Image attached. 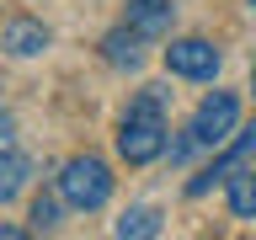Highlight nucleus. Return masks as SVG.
I'll return each instance as SVG.
<instances>
[{
	"label": "nucleus",
	"mask_w": 256,
	"mask_h": 240,
	"mask_svg": "<svg viewBox=\"0 0 256 240\" xmlns=\"http://www.w3.org/2000/svg\"><path fill=\"white\" fill-rule=\"evenodd\" d=\"M166 86H144L134 102H128V112H123V123H118V155L128 160V166H150L155 155H166Z\"/></svg>",
	"instance_id": "nucleus-1"
},
{
	"label": "nucleus",
	"mask_w": 256,
	"mask_h": 240,
	"mask_svg": "<svg viewBox=\"0 0 256 240\" xmlns=\"http://www.w3.org/2000/svg\"><path fill=\"white\" fill-rule=\"evenodd\" d=\"M59 192H64V203L80 208V214L102 208V203L112 198V171H107V160H96V155H75V160H64V171H59Z\"/></svg>",
	"instance_id": "nucleus-2"
},
{
	"label": "nucleus",
	"mask_w": 256,
	"mask_h": 240,
	"mask_svg": "<svg viewBox=\"0 0 256 240\" xmlns=\"http://www.w3.org/2000/svg\"><path fill=\"white\" fill-rule=\"evenodd\" d=\"M240 123V96L235 91H214L198 102V112H192V139L203 144V150H219V144H230V134H235Z\"/></svg>",
	"instance_id": "nucleus-3"
},
{
	"label": "nucleus",
	"mask_w": 256,
	"mask_h": 240,
	"mask_svg": "<svg viewBox=\"0 0 256 240\" xmlns=\"http://www.w3.org/2000/svg\"><path fill=\"white\" fill-rule=\"evenodd\" d=\"M251 155H256V128H240L230 144H219L214 166H208L203 176H192V182H187V198H203L214 182H230L235 171H246V166H251Z\"/></svg>",
	"instance_id": "nucleus-4"
},
{
	"label": "nucleus",
	"mask_w": 256,
	"mask_h": 240,
	"mask_svg": "<svg viewBox=\"0 0 256 240\" xmlns=\"http://www.w3.org/2000/svg\"><path fill=\"white\" fill-rule=\"evenodd\" d=\"M166 70L182 75V80H214L219 75V48L208 38H176L166 48Z\"/></svg>",
	"instance_id": "nucleus-5"
},
{
	"label": "nucleus",
	"mask_w": 256,
	"mask_h": 240,
	"mask_svg": "<svg viewBox=\"0 0 256 240\" xmlns=\"http://www.w3.org/2000/svg\"><path fill=\"white\" fill-rule=\"evenodd\" d=\"M171 16H176L171 0H128L123 22L134 32H144V38H160V32H171Z\"/></svg>",
	"instance_id": "nucleus-6"
},
{
	"label": "nucleus",
	"mask_w": 256,
	"mask_h": 240,
	"mask_svg": "<svg viewBox=\"0 0 256 240\" xmlns=\"http://www.w3.org/2000/svg\"><path fill=\"white\" fill-rule=\"evenodd\" d=\"M0 43L11 48L16 59H32V54H43V48H48V27H43V22H32V16H16V22H6Z\"/></svg>",
	"instance_id": "nucleus-7"
},
{
	"label": "nucleus",
	"mask_w": 256,
	"mask_h": 240,
	"mask_svg": "<svg viewBox=\"0 0 256 240\" xmlns=\"http://www.w3.org/2000/svg\"><path fill=\"white\" fill-rule=\"evenodd\" d=\"M102 48H107V59L118 64V70H139V64H144V32H134L128 22L118 32H107V43H102Z\"/></svg>",
	"instance_id": "nucleus-8"
},
{
	"label": "nucleus",
	"mask_w": 256,
	"mask_h": 240,
	"mask_svg": "<svg viewBox=\"0 0 256 240\" xmlns=\"http://www.w3.org/2000/svg\"><path fill=\"white\" fill-rule=\"evenodd\" d=\"M224 203H230L235 219H256V171H251V166L224 182Z\"/></svg>",
	"instance_id": "nucleus-9"
},
{
	"label": "nucleus",
	"mask_w": 256,
	"mask_h": 240,
	"mask_svg": "<svg viewBox=\"0 0 256 240\" xmlns=\"http://www.w3.org/2000/svg\"><path fill=\"white\" fill-rule=\"evenodd\" d=\"M112 230L123 240H150V235H160V208H128Z\"/></svg>",
	"instance_id": "nucleus-10"
},
{
	"label": "nucleus",
	"mask_w": 256,
	"mask_h": 240,
	"mask_svg": "<svg viewBox=\"0 0 256 240\" xmlns=\"http://www.w3.org/2000/svg\"><path fill=\"white\" fill-rule=\"evenodd\" d=\"M22 182H27V160L16 155H0V203H11L16 192H22Z\"/></svg>",
	"instance_id": "nucleus-11"
},
{
	"label": "nucleus",
	"mask_w": 256,
	"mask_h": 240,
	"mask_svg": "<svg viewBox=\"0 0 256 240\" xmlns=\"http://www.w3.org/2000/svg\"><path fill=\"white\" fill-rule=\"evenodd\" d=\"M59 198H64V192H59ZM59 198L43 192V198L32 203V230H59Z\"/></svg>",
	"instance_id": "nucleus-12"
},
{
	"label": "nucleus",
	"mask_w": 256,
	"mask_h": 240,
	"mask_svg": "<svg viewBox=\"0 0 256 240\" xmlns=\"http://www.w3.org/2000/svg\"><path fill=\"white\" fill-rule=\"evenodd\" d=\"M11 144H16V128H11V118H0V155H11Z\"/></svg>",
	"instance_id": "nucleus-13"
},
{
	"label": "nucleus",
	"mask_w": 256,
	"mask_h": 240,
	"mask_svg": "<svg viewBox=\"0 0 256 240\" xmlns=\"http://www.w3.org/2000/svg\"><path fill=\"white\" fill-rule=\"evenodd\" d=\"M22 235V230H16V224H0V240H16Z\"/></svg>",
	"instance_id": "nucleus-14"
},
{
	"label": "nucleus",
	"mask_w": 256,
	"mask_h": 240,
	"mask_svg": "<svg viewBox=\"0 0 256 240\" xmlns=\"http://www.w3.org/2000/svg\"><path fill=\"white\" fill-rule=\"evenodd\" d=\"M251 91H256V75H251Z\"/></svg>",
	"instance_id": "nucleus-15"
},
{
	"label": "nucleus",
	"mask_w": 256,
	"mask_h": 240,
	"mask_svg": "<svg viewBox=\"0 0 256 240\" xmlns=\"http://www.w3.org/2000/svg\"><path fill=\"white\" fill-rule=\"evenodd\" d=\"M251 6H256V0H251Z\"/></svg>",
	"instance_id": "nucleus-16"
}]
</instances>
